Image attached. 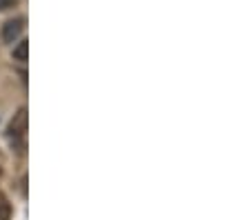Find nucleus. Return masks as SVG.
<instances>
[{
	"label": "nucleus",
	"instance_id": "obj_1",
	"mask_svg": "<svg viewBox=\"0 0 249 220\" xmlns=\"http://www.w3.org/2000/svg\"><path fill=\"white\" fill-rule=\"evenodd\" d=\"M7 134H9V138H11L16 149L22 152V149H25V138H27V109H20L14 118H11Z\"/></svg>",
	"mask_w": 249,
	"mask_h": 220
},
{
	"label": "nucleus",
	"instance_id": "obj_2",
	"mask_svg": "<svg viewBox=\"0 0 249 220\" xmlns=\"http://www.w3.org/2000/svg\"><path fill=\"white\" fill-rule=\"evenodd\" d=\"M22 29H25V18H14V20H7L2 36H5L7 42H14L22 34Z\"/></svg>",
	"mask_w": 249,
	"mask_h": 220
},
{
	"label": "nucleus",
	"instance_id": "obj_3",
	"mask_svg": "<svg viewBox=\"0 0 249 220\" xmlns=\"http://www.w3.org/2000/svg\"><path fill=\"white\" fill-rule=\"evenodd\" d=\"M27 53H29V42L22 40L20 45L14 49V58H16V60H20V63H25V60H27Z\"/></svg>",
	"mask_w": 249,
	"mask_h": 220
},
{
	"label": "nucleus",
	"instance_id": "obj_4",
	"mask_svg": "<svg viewBox=\"0 0 249 220\" xmlns=\"http://www.w3.org/2000/svg\"><path fill=\"white\" fill-rule=\"evenodd\" d=\"M11 218V204L5 196L0 194V220H9Z\"/></svg>",
	"mask_w": 249,
	"mask_h": 220
},
{
	"label": "nucleus",
	"instance_id": "obj_5",
	"mask_svg": "<svg viewBox=\"0 0 249 220\" xmlns=\"http://www.w3.org/2000/svg\"><path fill=\"white\" fill-rule=\"evenodd\" d=\"M18 0H0V11H5V9H11V7L16 5Z\"/></svg>",
	"mask_w": 249,
	"mask_h": 220
}]
</instances>
